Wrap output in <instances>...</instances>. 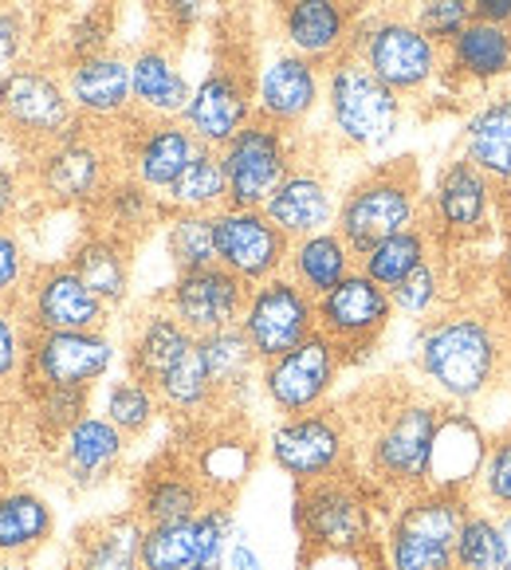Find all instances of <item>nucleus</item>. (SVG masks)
Masks as SVG:
<instances>
[{
    "mask_svg": "<svg viewBox=\"0 0 511 570\" xmlns=\"http://www.w3.org/2000/svg\"><path fill=\"white\" fill-rule=\"evenodd\" d=\"M511 362V315L484 303H453L421 323L413 338V370L421 390L444 410H472L500 386Z\"/></svg>",
    "mask_w": 511,
    "mask_h": 570,
    "instance_id": "1",
    "label": "nucleus"
},
{
    "mask_svg": "<svg viewBox=\"0 0 511 570\" xmlns=\"http://www.w3.org/2000/svg\"><path fill=\"white\" fill-rule=\"evenodd\" d=\"M444 405L425 390H402L390 394L370 417V429L358 433V472L386 495L402 500L433 480V449L441 433Z\"/></svg>",
    "mask_w": 511,
    "mask_h": 570,
    "instance_id": "2",
    "label": "nucleus"
},
{
    "mask_svg": "<svg viewBox=\"0 0 511 570\" xmlns=\"http://www.w3.org/2000/svg\"><path fill=\"white\" fill-rule=\"evenodd\" d=\"M425 177H421V166L413 154L394 161H377L343 189L335 228L362 256L386 236L425 225Z\"/></svg>",
    "mask_w": 511,
    "mask_h": 570,
    "instance_id": "3",
    "label": "nucleus"
},
{
    "mask_svg": "<svg viewBox=\"0 0 511 570\" xmlns=\"http://www.w3.org/2000/svg\"><path fill=\"white\" fill-rule=\"evenodd\" d=\"M382 500L386 495L358 469L315 480V484H295L292 523L299 535V554L377 547L382 543V520H377Z\"/></svg>",
    "mask_w": 511,
    "mask_h": 570,
    "instance_id": "4",
    "label": "nucleus"
},
{
    "mask_svg": "<svg viewBox=\"0 0 511 570\" xmlns=\"http://www.w3.org/2000/svg\"><path fill=\"white\" fill-rule=\"evenodd\" d=\"M32 194L48 205L91 213L99 197L110 189L122 166H118L115 126H91L79 118L68 135L24 161Z\"/></svg>",
    "mask_w": 511,
    "mask_h": 570,
    "instance_id": "5",
    "label": "nucleus"
},
{
    "mask_svg": "<svg viewBox=\"0 0 511 570\" xmlns=\"http://www.w3.org/2000/svg\"><path fill=\"white\" fill-rule=\"evenodd\" d=\"M472 508V495L449 488H421L402 495L382 528V562L386 570H461L456 535Z\"/></svg>",
    "mask_w": 511,
    "mask_h": 570,
    "instance_id": "6",
    "label": "nucleus"
},
{
    "mask_svg": "<svg viewBox=\"0 0 511 570\" xmlns=\"http://www.w3.org/2000/svg\"><path fill=\"white\" fill-rule=\"evenodd\" d=\"M323 107H327L331 138L358 154L390 146L405 122V99L382 83L354 51H346L327 68Z\"/></svg>",
    "mask_w": 511,
    "mask_h": 570,
    "instance_id": "7",
    "label": "nucleus"
},
{
    "mask_svg": "<svg viewBox=\"0 0 511 570\" xmlns=\"http://www.w3.org/2000/svg\"><path fill=\"white\" fill-rule=\"evenodd\" d=\"M79 122L56 63L24 59L0 76V135L24 158H36Z\"/></svg>",
    "mask_w": 511,
    "mask_h": 570,
    "instance_id": "8",
    "label": "nucleus"
},
{
    "mask_svg": "<svg viewBox=\"0 0 511 570\" xmlns=\"http://www.w3.org/2000/svg\"><path fill=\"white\" fill-rule=\"evenodd\" d=\"M354 56L402 99H417L444 76V48H436L410 12L374 9L362 17Z\"/></svg>",
    "mask_w": 511,
    "mask_h": 570,
    "instance_id": "9",
    "label": "nucleus"
},
{
    "mask_svg": "<svg viewBox=\"0 0 511 570\" xmlns=\"http://www.w3.org/2000/svg\"><path fill=\"white\" fill-rule=\"evenodd\" d=\"M268 456L292 484H315V480L343 476L358 469V441L354 421L338 405L279 417L268 433Z\"/></svg>",
    "mask_w": 511,
    "mask_h": 570,
    "instance_id": "10",
    "label": "nucleus"
},
{
    "mask_svg": "<svg viewBox=\"0 0 511 570\" xmlns=\"http://www.w3.org/2000/svg\"><path fill=\"white\" fill-rule=\"evenodd\" d=\"M503 225V194L464 154L444 161L425 202V225L444 252H464Z\"/></svg>",
    "mask_w": 511,
    "mask_h": 570,
    "instance_id": "11",
    "label": "nucleus"
},
{
    "mask_svg": "<svg viewBox=\"0 0 511 570\" xmlns=\"http://www.w3.org/2000/svg\"><path fill=\"white\" fill-rule=\"evenodd\" d=\"M256 118V59L236 43H217V56L194 83V99L181 122L202 146H220Z\"/></svg>",
    "mask_w": 511,
    "mask_h": 570,
    "instance_id": "12",
    "label": "nucleus"
},
{
    "mask_svg": "<svg viewBox=\"0 0 511 570\" xmlns=\"http://www.w3.org/2000/svg\"><path fill=\"white\" fill-rule=\"evenodd\" d=\"M303 154H307L303 135L284 130L268 118H252L240 135H233L220 146V166H225L228 177V205L264 209Z\"/></svg>",
    "mask_w": 511,
    "mask_h": 570,
    "instance_id": "13",
    "label": "nucleus"
},
{
    "mask_svg": "<svg viewBox=\"0 0 511 570\" xmlns=\"http://www.w3.org/2000/svg\"><path fill=\"white\" fill-rule=\"evenodd\" d=\"M315 320L318 335H327L338 346L346 366H358V362H366L382 346L390 323L397 320V311L394 295L386 287L374 284L362 268H354L343 284L331 287L327 295H318Z\"/></svg>",
    "mask_w": 511,
    "mask_h": 570,
    "instance_id": "14",
    "label": "nucleus"
},
{
    "mask_svg": "<svg viewBox=\"0 0 511 570\" xmlns=\"http://www.w3.org/2000/svg\"><path fill=\"white\" fill-rule=\"evenodd\" d=\"M346 370V358L327 335L303 338L295 351L279 354V358L261 366V394L279 417H295V413H311L331 405L338 377Z\"/></svg>",
    "mask_w": 511,
    "mask_h": 570,
    "instance_id": "15",
    "label": "nucleus"
},
{
    "mask_svg": "<svg viewBox=\"0 0 511 570\" xmlns=\"http://www.w3.org/2000/svg\"><path fill=\"white\" fill-rule=\"evenodd\" d=\"M118 343L110 331H36L28 338L24 382L36 386L95 390L115 370Z\"/></svg>",
    "mask_w": 511,
    "mask_h": 570,
    "instance_id": "16",
    "label": "nucleus"
},
{
    "mask_svg": "<svg viewBox=\"0 0 511 570\" xmlns=\"http://www.w3.org/2000/svg\"><path fill=\"white\" fill-rule=\"evenodd\" d=\"M17 307L32 335L36 331H107L115 320V311L83 284V276L68 261L32 268Z\"/></svg>",
    "mask_w": 511,
    "mask_h": 570,
    "instance_id": "17",
    "label": "nucleus"
},
{
    "mask_svg": "<svg viewBox=\"0 0 511 570\" xmlns=\"http://www.w3.org/2000/svg\"><path fill=\"white\" fill-rule=\"evenodd\" d=\"M240 331L248 335L252 351L261 362H272L279 354L295 351L303 338L318 331L315 320V295L303 292L292 276H272L248 292L240 315Z\"/></svg>",
    "mask_w": 511,
    "mask_h": 570,
    "instance_id": "18",
    "label": "nucleus"
},
{
    "mask_svg": "<svg viewBox=\"0 0 511 570\" xmlns=\"http://www.w3.org/2000/svg\"><path fill=\"white\" fill-rule=\"evenodd\" d=\"M115 146H118L122 174L143 181L158 197L181 177V169L202 150V142H197L194 130L181 118H143V115L115 126Z\"/></svg>",
    "mask_w": 511,
    "mask_h": 570,
    "instance_id": "19",
    "label": "nucleus"
},
{
    "mask_svg": "<svg viewBox=\"0 0 511 570\" xmlns=\"http://www.w3.org/2000/svg\"><path fill=\"white\" fill-rule=\"evenodd\" d=\"M362 17V0H276V36L287 51L331 68L354 48Z\"/></svg>",
    "mask_w": 511,
    "mask_h": 570,
    "instance_id": "20",
    "label": "nucleus"
},
{
    "mask_svg": "<svg viewBox=\"0 0 511 570\" xmlns=\"http://www.w3.org/2000/svg\"><path fill=\"white\" fill-rule=\"evenodd\" d=\"M323 95H327V68H318L315 59L287 48L256 59V118L303 135L311 115L323 107Z\"/></svg>",
    "mask_w": 511,
    "mask_h": 570,
    "instance_id": "21",
    "label": "nucleus"
},
{
    "mask_svg": "<svg viewBox=\"0 0 511 570\" xmlns=\"http://www.w3.org/2000/svg\"><path fill=\"white\" fill-rule=\"evenodd\" d=\"M213 233H217V264H225L248 287L264 284L272 276H284L292 240L272 225L264 209L225 205L220 213H213Z\"/></svg>",
    "mask_w": 511,
    "mask_h": 570,
    "instance_id": "22",
    "label": "nucleus"
},
{
    "mask_svg": "<svg viewBox=\"0 0 511 570\" xmlns=\"http://www.w3.org/2000/svg\"><path fill=\"white\" fill-rule=\"evenodd\" d=\"M248 292L252 287L240 276H233L225 264H209V268L174 272L158 303L174 311L177 320L202 338L213 335V331L236 327L244 315V303H248Z\"/></svg>",
    "mask_w": 511,
    "mask_h": 570,
    "instance_id": "23",
    "label": "nucleus"
},
{
    "mask_svg": "<svg viewBox=\"0 0 511 570\" xmlns=\"http://www.w3.org/2000/svg\"><path fill=\"white\" fill-rule=\"evenodd\" d=\"M71 107L91 126H122L135 118V87H130V56L118 48L95 51L76 63H63Z\"/></svg>",
    "mask_w": 511,
    "mask_h": 570,
    "instance_id": "24",
    "label": "nucleus"
},
{
    "mask_svg": "<svg viewBox=\"0 0 511 570\" xmlns=\"http://www.w3.org/2000/svg\"><path fill=\"white\" fill-rule=\"evenodd\" d=\"M338 197L343 194L335 189L331 169L323 166L315 154H303L292 174L284 177V185L268 197L264 213H268L272 225H276L287 240H299V236L335 228Z\"/></svg>",
    "mask_w": 511,
    "mask_h": 570,
    "instance_id": "25",
    "label": "nucleus"
},
{
    "mask_svg": "<svg viewBox=\"0 0 511 570\" xmlns=\"http://www.w3.org/2000/svg\"><path fill=\"white\" fill-rule=\"evenodd\" d=\"M213 495L205 492L202 476L194 472L185 453H161L143 469L135 484V515L154 528V523H181L197 520Z\"/></svg>",
    "mask_w": 511,
    "mask_h": 570,
    "instance_id": "26",
    "label": "nucleus"
},
{
    "mask_svg": "<svg viewBox=\"0 0 511 570\" xmlns=\"http://www.w3.org/2000/svg\"><path fill=\"white\" fill-rule=\"evenodd\" d=\"M126 441L130 436L118 433L102 413L87 410L68 433L56 441V461L59 472L76 492H91L102 488L126 461Z\"/></svg>",
    "mask_w": 511,
    "mask_h": 570,
    "instance_id": "27",
    "label": "nucleus"
},
{
    "mask_svg": "<svg viewBox=\"0 0 511 570\" xmlns=\"http://www.w3.org/2000/svg\"><path fill=\"white\" fill-rule=\"evenodd\" d=\"M130 87H135V115L143 118H181L194 83L185 79L174 40L158 36L130 51Z\"/></svg>",
    "mask_w": 511,
    "mask_h": 570,
    "instance_id": "28",
    "label": "nucleus"
},
{
    "mask_svg": "<svg viewBox=\"0 0 511 570\" xmlns=\"http://www.w3.org/2000/svg\"><path fill=\"white\" fill-rule=\"evenodd\" d=\"M511 76V28L472 20L449 48H444V76L449 91H488Z\"/></svg>",
    "mask_w": 511,
    "mask_h": 570,
    "instance_id": "29",
    "label": "nucleus"
},
{
    "mask_svg": "<svg viewBox=\"0 0 511 570\" xmlns=\"http://www.w3.org/2000/svg\"><path fill=\"white\" fill-rule=\"evenodd\" d=\"M197 346V335L177 320L174 311H166L158 299L143 311L126 335V346H122V362H126V374L143 377L150 386H158L161 374L177 366L185 354Z\"/></svg>",
    "mask_w": 511,
    "mask_h": 570,
    "instance_id": "30",
    "label": "nucleus"
},
{
    "mask_svg": "<svg viewBox=\"0 0 511 570\" xmlns=\"http://www.w3.org/2000/svg\"><path fill=\"white\" fill-rule=\"evenodd\" d=\"M461 154L511 202V91L484 95L464 115Z\"/></svg>",
    "mask_w": 511,
    "mask_h": 570,
    "instance_id": "31",
    "label": "nucleus"
},
{
    "mask_svg": "<svg viewBox=\"0 0 511 570\" xmlns=\"http://www.w3.org/2000/svg\"><path fill=\"white\" fill-rule=\"evenodd\" d=\"M68 264L83 276V284L91 287L110 311L126 307L130 287H135V240L91 225L83 233V240L68 252Z\"/></svg>",
    "mask_w": 511,
    "mask_h": 570,
    "instance_id": "32",
    "label": "nucleus"
},
{
    "mask_svg": "<svg viewBox=\"0 0 511 570\" xmlns=\"http://www.w3.org/2000/svg\"><path fill=\"white\" fill-rule=\"evenodd\" d=\"M185 456H189V464H194V472L202 476L205 492H209L213 500L233 503L236 492L248 484L256 461H261V445L233 425L228 429H205V433L197 436V449L194 453H185Z\"/></svg>",
    "mask_w": 511,
    "mask_h": 570,
    "instance_id": "33",
    "label": "nucleus"
},
{
    "mask_svg": "<svg viewBox=\"0 0 511 570\" xmlns=\"http://www.w3.org/2000/svg\"><path fill=\"white\" fill-rule=\"evenodd\" d=\"M143 535L146 523L135 508L83 523L71 547V570H143Z\"/></svg>",
    "mask_w": 511,
    "mask_h": 570,
    "instance_id": "34",
    "label": "nucleus"
},
{
    "mask_svg": "<svg viewBox=\"0 0 511 570\" xmlns=\"http://www.w3.org/2000/svg\"><path fill=\"white\" fill-rule=\"evenodd\" d=\"M197 351H202L205 370H209L213 386H217L220 413L240 410V405L248 402L252 390H261L264 362L256 358V351H252L240 323H236V327H225V331H213V335H202L197 338Z\"/></svg>",
    "mask_w": 511,
    "mask_h": 570,
    "instance_id": "35",
    "label": "nucleus"
},
{
    "mask_svg": "<svg viewBox=\"0 0 511 570\" xmlns=\"http://www.w3.org/2000/svg\"><path fill=\"white\" fill-rule=\"evenodd\" d=\"M354 268H358V252L343 240L338 228H323V233H311V236L292 240L284 272L303 287V292H311L318 299V295H327L331 287L343 284Z\"/></svg>",
    "mask_w": 511,
    "mask_h": 570,
    "instance_id": "36",
    "label": "nucleus"
},
{
    "mask_svg": "<svg viewBox=\"0 0 511 570\" xmlns=\"http://www.w3.org/2000/svg\"><path fill=\"white\" fill-rule=\"evenodd\" d=\"M56 535V512L40 492L4 488L0 492V559H32Z\"/></svg>",
    "mask_w": 511,
    "mask_h": 570,
    "instance_id": "37",
    "label": "nucleus"
},
{
    "mask_svg": "<svg viewBox=\"0 0 511 570\" xmlns=\"http://www.w3.org/2000/svg\"><path fill=\"white\" fill-rule=\"evenodd\" d=\"M87 217H91V225H99V228H107V233L126 236V240L138 244L154 225L166 220V202H161L154 189H146L143 181L118 174Z\"/></svg>",
    "mask_w": 511,
    "mask_h": 570,
    "instance_id": "38",
    "label": "nucleus"
},
{
    "mask_svg": "<svg viewBox=\"0 0 511 570\" xmlns=\"http://www.w3.org/2000/svg\"><path fill=\"white\" fill-rule=\"evenodd\" d=\"M453 261H456V252L441 248L433 261H425L405 284H397L394 292H390L394 295V311L402 320L421 327V323L436 320V315L449 311L453 303H461V295H456V287H453Z\"/></svg>",
    "mask_w": 511,
    "mask_h": 570,
    "instance_id": "39",
    "label": "nucleus"
},
{
    "mask_svg": "<svg viewBox=\"0 0 511 570\" xmlns=\"http://www.w3.org/2000/svg\"><path fill=\"white\" fill-rule=\"evenodd\" d=\"M154 390H158V397H161V410L174 413L185 425H202L209 413H220L217 386H213V377H209V370H205V358L197 346L185 354L169 374H161V382Z\"/></svg>",
    "mask_w": 511,
    "mask_h": 570,
    "instance_id": "40",
    "label": "nucleus"
},
{
    "mask_svg": "<svg viewBox=\"0 0 511 570\" xmlns=\"http://www.w3.org/2000/svg\"><path fill=\"white\" fill-rule=\"evenodd\" d=\"M436 252H441V244H436V236L429 233V225H417V228H405V233H397V236H386L382 244L362 252L358 268L366 272L374 284L394 292V287L405 284L421 264L433 261Z\"/></svg>",
    "mask_w": 511,
    "mask_h": 570,
    "instance_id": "41",
    "label": "nucleus"
},
{
    "mask_svg": "<svg viewBox=\"0 0 511 570\" xmlns=\"http://www.w3.org/2000/svg\"><path fill=\"white\" fill-rule=\"evenodd\" d=\"M166 213H220L228 205V177L225 166H220V150L213 146H202L194 154V161L181 169L174 185H169L166 194Z\"/></svg>",
    "mask_w": 511,
    "mask_h": 570,
    "instance_id": "42",
    "label": "nucleus"
},
{
    "mask_svg": "<svg viewBox=\"0 0 511 570\" xmlns=\"http://www.w3.org/2000/svg\"><path fill=\"white\" fill-rule=\"evenodd\" d=\"M161 244H166L174 272H194L217 264V233H213L209 213H166Z\"/></svg>",
    "mask_w": 511,
    "mask_h": 570,
    "instance_id": "43",
    "label": "nucleus"
},
{
    "mask_svg": "<svg viewBox=\"0 0 511 570\" xmlns=\"http://www.w3.org/2000/svg\"><path fill=\"white\" fill-rule=\"evenodd\" d=\"M99 413L118 429V433H126L130 441H135V436H143L154 429V421H158V413H161V397L150 382H143V377H135V374H122L107 386Z\"/></svg>",
    "mask_w": 511,
    "mask_h": 570,
    "instance_id": "44",
    "label": "nucleus"
},
{
    "mask_svg": "<svg viewBox=\"0 0 511 570\" xmlns=\"http://www.w3.org/2000/svg\"><path fill=\"white\" fill-rule=\"evenodd\" d=\"M143 570H205L197 520L154 523L143 535Z\"/></svg>",
    "mask_w": 511,
    "mask_h": 570,
    "instance_id": "45",
    "label": "nucleus"
},
{
    "mask_svg": "<svg viewBox=\"0 0 511 570\" xmlns=\"http://www.w3.org/2000/svg\"><path fill=\"white\" fill-rule=\"evenodd\" d=\"M110 36H115L110 0H99V4L83 9L79 17H71L68 28L59 32L56 68H63V63H76V59H83V56H95V51H107L110 48Z\"/></svg>",
    "mask_w": 511,
    "mask_h": 570,
    "instance_id": "46",
    "label": "nucleus"
},
{
    "mask_svg": "<svg viewBox=\"0 0 511 570\" xmlns=\"http://www.w3.org/2000/svg\"><path fill=\"white\" fill-rule=\"evenodd\" d=\"M456 567L461 570H500V523L495 512L472 503L456 535Z\"/></svg>",
    "mask_w": 511,
    "mask_h": 570,
    "instance_id": "47",
    "label": "nucleus"
},
{
    "mask_svg": "<svg viewBox=\"0 0 511 570\" xmlns=\"http://www.w3.org/2000/svg\"><path fill=\"white\" fill-rule=\"evenodd\" d=\"M476 503L488 512H511V433H500L488 441V456L476 476Z\"/></svg>",
    "mask_w": 511,
    "mask_h": 570,
    "instance_id": "48",
    "label": "nucleus"
},
{
    "mask_svg": "<svg viewBox=\"0 0 511 570\" xmlns=\"http://www.w3.org/2000/svg\"><path fill=\"white\" fill-rule=\"evenodd\" d=\"M410 17L417 20V28L436 48H449L476 20L472 17V0H417L410 9Z\"/></svg>",
    "mask_w": 511,
    "mask_h": 570,
    "instance_id": "49",
    "label": "nucleus"
},
{
    "mask_svg": "<svg viewBox=\"0 0 511 570\" xmlns=\"http://www.w3.org/2000/svg\"><path fill=\"white\" fill-rule=\"evenodd\" d=\"M36 417L51 436H63L87 410H91V390H68V386H36Z\"/></svg>",
    "mask_w": 511,
    "mask_h": 570,
    "instance_id": "50",
    "label": "nucleus"
},
{
    "mask_svg": "<svg viewBox=\"0 0 511 570\" xmlns=\"http://www.w3.org/2000/svg\"><path fill=\"white\" fill-rule=\"evenodd\" d=\"M217 4L220 0H146L154 28H158V36H166V40H185L189 32H197Z\"/></svg>",
    "mask_w": 511,
    "mask_h": 570,
    "instance_id": "51",
    "label": "nucleus"
},
{
    "mask_svg": "<svg viewBox=\"0 0 511 570\" xmlns=\"http://www.w3.org/2000/svg\"><path fill=\"white\" fill-rule=\"evenodd\" d=\"M28 331L24 315L12 303H0V390L24 377V362H28Z\"/></svg>",
    "mask_w": 511,
    "mask_h": 570,
    "instance_id": "52",
    "label": "nucleus"
},
{
    "mask_svg": "<svg viewBox=\"0 0 511 570\" xmlns=\"http://www.w3.org/2000/svg\"><path fill=\"white\" fill-rule=\"evenodd\" d=\"M28 279H32V261H28L24 240L12 225H0V303L17 307Z\"/></svg>",
    "mask_w": 511,
    "mask_h": 570,
    "instance_id": "53",
    "label": "nucleus"
},
{
    "mask_svg": "<svg viewBox=\"0 0 511 570\" xmlns=\"http://www.w3.org/2000/svg\"><path fill=\"white\" fill-rule=\"evenodd\" d=\"M28 43H32V20L20 4H4L0 9V76L28 59Z\"/></svg>",
    "mask_w": 511,
    "mask_h": 570,
    "instance_id": "54",
    "label": "nucleus"
},
{
    "mask_svg": "<svg viewBox=\"0 0 511 570\" xmlns=\"http://www.w3.org/2000/svg\"><path fill=\"white\" fill-rule=\"evenodd\" d=\"M28 194H32V185H28V169L0 161V225H12V220L20 217Z\"/></svg>",
    "mask_w": 511,
    "mask_h": 570,
    "instance_id": "55",
    "label": "nucleus"
},
{
    "mask_svg": "<svg viewBox=\"0 0 511 570\" xmlns=\"http://www.w3.org/2000/svg\"><path fill=\"white\" fill-rule=\"evenodd\" d=\"M495 284H500V299L511 315V202H503V248L495 261Z\"/></svg>",
    "mask_w": 511,
    "mask_h": 570,
    "instance_id": "56",
    "label": "nucleus"
},
{
    "mask_svg": "<svg viewBox=\"0 0 511 570\" xmlns=\"http://www.w3.org/2000/svg\"><path fill=\"white\" fill-rule=\"evenodd\" d=\"M225 570H268L264 567V559H261V551L244 539V531H236V539H233V547H228V562H225Z\"/></svg>",
    "mask_w": 511,
    "mask_h": 570,
    "instance_id": "57",
    "label": "nucleus"
},
{
    "mask_svg": "<svg viewBox=\"0 0 511 570\" xmlns=\"http://www.w3.org/2000/svg\"><path fill=\"white\" fill-rule=\"evenodd\" d=\"M472 17L484 24L511 28V0H472Z\"/></svg>",
    "mask_w": 511,
    "mask_h": 570,
    "instance_id": "58",
    "label": "nucleus"
},
{
    "mask_svg": "<svg viewBox=\"0 0 511 570\" xmlns=\"http://www.w3.org/2000/svg\"><path fill=\"white\" fill-rule=\"evenodd\" d=\"M495 523H500V570H511V512H500Z\"/></svg>",
    "mask_w": 511,
    "mask_h": 570,
    "instance_id": "59",
    "label": "nucleus"
},
{
    "mask_svg": "<svg viewBox=\"0 0 511 570\" xmlns=\"http://www.w3.org/2000/svg\"><path fill=\"white\" fill-rule=\"evenodd\" d=\"M0 570H36L28 559H0Z\"/></svg>",
    "mask_w": 511,
    "mask_h": 570,
    "instance_id": "60",
    "label": "nucleus"
},
{
    "mask_svg": "<svg viewBox=\"0 0 511 570\" xmlns=\"http://www.w3.org/2000/svg\"><path fill=\"white\" fill-rule=\"evenodd\" d=\"M377 4H382V9H397V12H405V9H413L417 0H377Z\"/></svg>",
    "mask_w": 511,
    "mask_h": 570,
    "instance_id": "61",
    "label": "nucleus"
},
{
    "mask_svg": "<svg viewBox=\"0 0 511 570\" xmlns=\"http://www.w3.org/2000/svg\"><path fill=\"white\" fill-rule=\"evenodd\" d=\"M362 570H386V562H382V547H377V551L370 554V562H366Z\"/></svg>",
    "mask_w": 511,
    "mask_h": 570,
    "instance_id": "62",
    "label": "nucleus"
},
{
    "mask_svg": "<svg viewBox=\"0 0 511 570\" xmlns=\"http://www.w3.org/2000/svg\"><path fill=\"white\" fill-rule=\"evenodd\" d=\"M4 4H17V0H0V9H4Z\"/></svg>",
    "mask_w": 511,
    "mask_h": 570,
    "instance_id": "63",
    "label": "nucleus"
}]
</instances>
